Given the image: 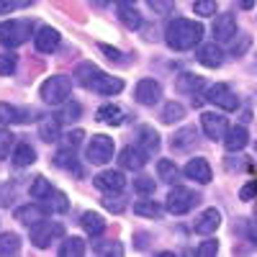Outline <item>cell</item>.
Listing matches in <instances>:
<instances>
[{"label": "cell", "instance_id": "obj_1", "mask_svg": "<svg viewBox=\"0 0 257 257\" xmlns=\"http://www.w3.org/2000/svg\"><path fill=\"white\" fill-rule=\"evenodd\" d=\"M75 77H77V82L82 85V88H88V90H93L98 95H116V93L123 90V80L121 77H113L108 72H103L100 67H95L93 62L77 64Z\"/></svg>", "mask_w": 257, "mask_h": 257}, {"label": "cell", "instance_id": "obj_2", "mask_svg": "<svg viewBox=\"0 0 257 257\" xmlns=\"http://www.w3.org/2000/svg\"><path fill=\"white\" fill-rule=\"evenodd\" d=\"M203 39V24L188 18H173L165 29V41L170 49L175 52H188Z\"/></svg>", "mask_w": 257, "mask_h": 257}, {"label": "cell", "instance_id": "obj_3", "mask_svg": "<svg viewBox=\"0 0 257 257\" xmlns=\"http://www.w3.org/2000/svg\"><path fill=\"white\" fill-rule=\"evenodd\" d=\"M39 95L49 105H62L72 95V80L67 75H52V77H47L44 82H41Z\"/></svg>", "mask_w": 257, "mask_h": 257}, {"label": "cell", "instance_id": "obj_4", "mask_svg": "<svg viewBox=\"0 0 257 257\" xmlns=\"http://www.w3.org/2000/svg\"><path fill=\"white\" fill-rule=\"evenodd\" d=\"M31 31H34V24L31 21H24V18H13V21H3L0 24V44L13 49V47H21L31 39Z\"/></svg>", "mask_w": 257, "mask_h": 257}, {"label": "cell", "instance_id": "obj_5", "mask_svg": "<svg viewBox=\"0 0 257 257\" xmlns=\"http://www.w3.org/2000/svg\"><path fill=\"white\" fill-rule=\"evenodd\" d=\"M198 201H201L198 193H193L190 188H183V185H175V188H170V193H167L165 208L170 213H175V216H183V213H188Z\"/></svg>", "mask_w": 257, "mask_h": 257}, {"label": "cell", "instance_id": "obj_6", "mask_svg": "<svg viewBox=\"0 0 257 257\" xmlns=\"http://www.w3.org/2000/svg\"><path fill=\"white\" fill-rule=\"evenodd\" d=\"M64 237V224L59 221H39L31 226V244L39 249H47L52 242Z\"/></svg>", "mask_w": 257, "mask_h": 257}, {"label": "cell", "instance_id": "obj_7", "mask_svg": "<svg viewBox=\"0 0 257 257\" xmlns=\"http://www.w3.org/2000/svg\"><path fill=\"white\" fill-rule=\"evenodd\" d=\"M113 152H116V144H113L111 137H105V134H93V139L88 142V162L90 165L111 162Z\"/></svg>", "mask_w": 257, "mask_h": 257}, {"label": "cell", "instance_id": "obj_8", "mask_svg": "<svg viewBox=\"0 0 257 257\" xmlns=\"http://www.w3.org/2000/svg\"><path fill=\"white\" fill-rule=\"evenodd\" d=\"M206 100L213 103V105H216V108H221V111H237V105H239L237 95H234L231 88H229V85H224V82L211 85L208 93H206Z\"/></svg>", "mask_w": 257, "mask_h": 257}, {"label": "cell", "instance_id": "obj_9", "mask_svg": "<svg viewBox=\"0 0 257 257\" xmlns=\"http://www.w3.org/2000/svg\"><path fill=\"white\" fill-rule=\"evenodd\" d=\"M134 98L142 105H155L162 98V85L157 80H152V77H142L137 82V88H134Z\"/></svg>", "mask_w": 257, "mask_h": 257}, {"label": "cell", "instance_id": "obj_10", "mask_svg": "<svg viewBox=\"0 0 257 257\" xmlns=\"http://www.w3.org/2000/svg\"><path fill=\"white\" fill-rule=\"evenodd\" d=\"M93 183L103 193H121L126 188V178H123V173H118V170H105V173L93 178Z\"/></svg>", "mask_w": 257, "mask_h": 257}, {"label": "cell", "instance_id": "obj_11", "mask_svg": "<svg viewBox=\"0 0 257 257\" xmlns=\"http://www.w3.org/2000/svg\"><path fill=\"white\" fill-rule=\"evenodd\" d=\"M201 126H203V134L208 139H224L226 137V118L221 113H201Z\"/></svg>", "mask_w": 257, "mask_h": 257}, {"label": "cell", "instance_id": "obj_12", "mask_svg": "<svg viewBox=\"0 0 257 257\" xmlns=\"http://www.w3.org/2000/svg\"><path fill=\"white\" fill-rule=\"evenodd\" d=\"M196 57H198V62L203 64V67H211V70H216V67L224 64V52H221V47L216 44V41H211V44H201Z\"/></svg>", "mask_w": 257, "mask_h": 257}, {"label": "cell", "instance_id": "obj_13", "mask_svg": "<svg viewBox=\"0 0 257 257\" xmlns=\"http://www.w3.org/2000/svg\"><path fill=\"white\" fill-rule=\"evenodd\" d=\"M47 213H49V211L44 208V203H29V206L16 208V221L34 226V224H39V221H44Z\"/></svg>", "mask_w": 257, "mask_h": 257}, {"label": "cell", "instance_id": "obj_14", "mask_svg": "<svg viewBox=\"0 0 257 257\" xmlns=\"http://www.w3.org/2000/svg\"><path fill=\"white\" fill-rule=\"evenodd\" d=\"M213 36L216 41H231L237 36V18L231 13H221L216 16V24H213Z\"/></svg>", "mask_w": 257, "mask_h": 257}, {"label": "cell", "instance_id": "obj_15", "mask_svg": "<svg viewBox=\"0 0 257 257\" xmlns=\"http://www.w3.org/2000/svg\"><path fill=\"white\" fill-rule=\"evenodd\" d=\"M34 44L39 52H44V54H52L57 47H59V31L52 29V26H41L34 36Z\"/></svg>", "mask_w": 257, "mask_h": 257}, {"label": "cell", "instance_id": "obj_16", "mask_svg": "<svg viewBox=\"0 0 257 257\" xmlns=\"http://www.w3.org/2000/svg\"><path fill=\"white\" fill-rule=\"evenodd\" d=\"M219 224H221V213L216 208H206L201 216L196 219L193 229H196L198 234H203V237H208V234H213V231L219 229Z\"/></svg>", "mask_w": 257, "mask_h": 257}, {"label": "cell", "instance_id": "obj_17", "mask_svg": "<svg viewBox=\"0 0 257 257\" xmlns=\"http://www.w3.org/2000/svg\"><path fill=\"white\" fill-rule=\"evenodd\" d=\"M183 173L190 178V180H196V183H201V185H206V183H211V165L203 160V157H196V160H190L188 165H185V170Z\"/></svg>", "mask_w": 257, "mask_h": 257}, {"label": "cell", "instance_id": "obj_18", "mask_svg": "<svg viewBox=\"0 0 257 257\" xmlns=\"http://www.w3.org/2000/svg\"><path fill=\"white\" fill-rule=\"evenodd\" d=\"M118 162H121L123 170H134L137 173V170H142L147 165V155L142 152L139 147H126L123 152L118 155Z\"/></svg>", "mask_w": 257, "mask_h": 257}, {"label": "cell", "instance_id": "obj_19", "mask_svg": "<svg viewBox=\"0 0 257 257\" xmlns=\"http://www.w3.org/2000/svg\"><path fill=\"white\" fill-rule=\"evenodd\" d=\"M249 144V134H247V128L244 126H234L226 132L224 137V147L229 149V152H242V149Z\"/></svg>", "mask_w": 257, "mask_h": 257}, {"label": "cell", "instance_id": "obj_20", "mask_svg": "<svg viewBox=\"0 0 257 257\" xmlns=\"http://www.w3.org/2000/svg\"><path fill=\"white\" fill-rule=\"evenodd\" d=\"M137 147L142 149L147 157H152L157 149H160V134L155 132V128H149V126H142V128H139V142H137Z\"/></svg>", "mask_w": 257, "mask_h": 257}, {"label": "cell", "instance_id": "obj_21", "mask_svg": "<svg viewBox=\"0 0 257 257\" xmlns=\"http://www.w3.org/2000/svg\"><path fill=\"white\" fill-rule=\"evenodd\" d=\"M80 224H82V229L88 231L90 237H98V234L105 231V221H103L100 213H95V211H85L82 219H80Z\"/></svg>", "mask_w": 257, "mask_h": 257}, {"label": "cell", "instance_id": "obj_22", "mask_svg": "<svg viewBox=\"0 0 257 257\" xmlns=\"http://www.w3.org/2000/svg\"><path fill=\"white\" fill-rule=\"evenodd\" d=\"M11 160H13L16 167H29V165L36 162V149L24 142V144H18V147L13 149V157H11Z\"/></svg>", "mask_w": 257, "mask_h": 257}, {"label": "cell", "instance_id": "obj_23", "mask_svg": "<svg viewBox=\"0 0 257 257\" xmlns=\"http://www.w3.org/2000/svg\"><path fill=\"white\" fill-rule=\"evenodd\" d=\"M98 121L108 123V126H121L123 123V111L118 108V105H113V103L100 105V108H98Z\"/></svg>", "mask_w": 257, "mask_h": 257}, {"label": "cell", "instance_id": "obj_24", "mask_svg": "<svg viewBox=\"0 0 257 257\" xmlns=\"http://www.w3.org/2000/svg\"><path fill=\"white\" fill-rule=\"evenodd\" d=\"M59 118H44L39 123V139L41 142H47V144H52V142H57L59 139Z\"/></svg>", "mask_w": 257, "mask_h": 257}, {"label": "cell", "instance_id": "obj_25", "mask_svg": "<svg viewBox=\"0 0 257 257\" xmlns=\"http://www.w3.org/2000/svg\"><path fill=\"white\" fill-rule=\"evenodd\" d=\"M44 208H47L49 213H64V211L70 208V201H67V196H64V193L52 190L49 196L44 198Z\"/></svg>", "mask_w": 257, "mask_h": 257}, {"label": "cell", "instance_id": "obj_26", "mask_svg": "<svg viewBox=\"0 0 257 257\" xmlns=\"http://www.w3.org/2000/svg\"><path fill=\"white\" fill-rule=\"evenodd\" d=\"M21 252V237L13 231H6L0 234V254L3 257H11V254H18Z\"/></svg>", "mask_w": 257, "mask_h": 257}, {"label": "cell", "instance_id": "obj_27", "mask_svg": "<svg viewBox=\"0 0 257 257\" xmlns=\"http://www.w3.org/2000/svg\"><path fill=\"white\" fill-rule=\"evenodd\" d=\"M59 254L62 257H82L85 254V242L82 237H67L59 247Z\"/></svg>", "mask_w": 257, "mask_h": 257}, {"label": "cell", "instance_id": "obj_28", "mask_svg": "<svg viewBox=\"0 0 257 257\" xmlns=\"http://www.w3.org/2000/svg\"><path fill=\"white\" fill-rule=\"evenodd\" d=\"M157 175H160V180H165V183H178L180 170H178V165H175L173 160H160V162H157Z\"/></svg>", "mask_w": 257, "mask_h": 257}, {"label": "cell", "instance_id": "obj_29", "mask_svg": "<svg viewBox=\"0 0 257 257\" xmlns=\"http://www.w3.org/2000/svg\"><path fill=\"white\" fill-rule=\"evenodd\" d=\"M134 213L147 216V219H160L162 216V206L157 201H137L134 203Z\"/></svg>", "mask_w": 257, "mask_h": 257}, {"label": "cell", "instance_id": "obj_30", "mask_svg": "<svg viewBox=\"0 0 257 257\" xmlns=\"http://www.w3.org/2000/svg\"><path fill=\"white\" fill-rule=\"evenodd\" d=\"M21 121H26V118H24V113H21L16 105H11V103H0V126L21 123Z\"/></svg>", "mask_w": 257, "mask_h": 257}, {"label": "cell", "instance_id": "obj_31", "mask_svg": "<svg viewBox=\"0 0 257 257\" xmlns=\"http://www.w3.org/2000/svg\"><path fill=\"white\" fill-rule=\"evenodd\" d=\"M52 190H54L52 183H49L47 178H41V175L34 178V183H31V188H29V193H31V198H34V201H44Z\"/></svg>", "mask_w": 257, "mask_h": 257}, {"label": "cell", "instance_id": "obj_32", "mask_svg": "<svg viewBox=\"0 0 257 257\" xmlns=\"http://www.w3.org/2000/svg\"><path fill=\"white\" fill-rule=\"evenodd\" d=\"M118 21H121L126 29H132V31L142 26V16H139L132 6H121V11H118Z\"/></svg>", "mask_w": 257, "mask_h": 257}, {"label": "cell", "instance_id": "obj_33", "mask_svg": "<svg viewBox=\"0 0 257 257\" xmlns=\"http://www.w3.org/2000/svg\"><path fill=\"white\" fill-rule=\"evenodd\" d=\"M180 118H185V108H183L180 103L170 100L165 108H162V121H165V123H175V121H180Z\"/></svg>", "mask_w": 257, "mask_h": 257}, {"label": "cell", "instance_id": "obj_34", "mask_svg": "<svg viewBox=\"0 0 257 257\" xmlns=\"http://www.w3.org/2000/svg\"><path fill=\"white\" fill-rule=\"evenodd\" d=\"M203 85V80L198 77V75H180L178 77V90L180 93H193L196 95V90Z\"/></svg>", "mask_w": 257, "mask_h": 257}, {"label": "cell", "instance_id": "obj_35", "mask_svg": "<svg viewBox=\"0 0 257 257\" xmlns=\"http://www.w3.org/2000/svg\"><path fill=\"white\" fill-rule=\"evenodd\" d=\"M13 139H16V137L8 132V128H3V126H0V160H6V157L11 155Z\"/></svg>", "mask_w": 257, "mask_h": 257}, {"label": "cell", "instance_id": "obj_36", "mask_svg": "<svg viewBox=\"0 0 257 257\" xmlns=\"http://www.w3.org/2000/svg\"><path fill=\"white\" fill-rule=\"evenodd\" d=\"M16 64H18L16 54H11V52L0 54V75H13L16 72Z\"/></svg>", "mask_w": 257, "mask_h": 257}, {"label": "cell", "instance_id": "obj_37", "mask_svg": "<svg viewBox=\"0 0 257 257\" xmlns=\"http://www.w3.org/2000/svg\"><path fill=\"white\" fill-rule=\"evenodd\" d=\"M193 11H196V16H213L216 13V0H196Z\"/></svg>", "mask_w": 257, "mask_h": 257}, {"label": "cell", "instance_id": "obj_38", "mask_svg": "<svg viewBox=\"0 0 257 257\" xmlns=\"http://www.w3.org/2000/svg\"><path fill=\"white\" fill-rule=\"evenodd\" d=\"M95 252L98 254H116V257H121L123 254V247L118 242H98L95 244Z\"/></svg>", "mask_w": 257, "mask_h": 257}, {"label": "cell", "instance_id": "obj_39", "mask_svg": "<svg viewBox=\"0 0 257 257\" xmlns=\"http://www.w3.org/2000/svg\"><path fill=\"white\" fill-rule=\"evenodd\" d=\"M134 190L142 196H152L155 193V178H137L134 180Z\"/></svg>", "mask_w": 257, "mask_h": 257}, {"label": "cell", "instance_id": "obj_40", "mask_svg": "<svg viewBox=\"0 0 257 257\" xmlns=\"http://www.w3.org/2000/svg\"><path fill=\"white\" fill-rule=\"evenodd\" d=\"M190 137H196V128H183L180 134H175V139H173V147H175V149H185V147L193 142Z\"/></svg>", "mask_w": 257, "mask_h": 257}, {"label": "cell", "instance_id": "obj_41", "mask_svg": "<svg viewBox=\"0 0 257 257\" xmlns=\"http://www.w3.org/2000/svg\"><path fill=\"white\" fill-rule=\"evenodd\" d=\"M149 8H152L155 13L167 16V13H173V8H175V0H149Z\"/></svg>", "mask_w": 257, "mask_h": 257}, {"label": "cell", "instance_id": "obj_42", "mask_svg": "<svg viewBox=\"0 0 257 257\" xmlns=\"http://www.w3.org/2000/svg\"><path fill=\"white\" fill-rule=\"evenodd\" d=\"M82 139H85V132H82V128H75V132L64 134V149H75Z\"/></svg>", "mask_w": 257, "mask_h": 257}, {"label": "cell", "instance_id": "obj_43", "mask_svg": "<svg viewBox=\"0 0 257 257\" xmlns=\"http://www.w3.org/2000/svg\"><path fill=\"white\" fill-rule=\"evenodd\" d=\"M80 103H67V105H64V108H62V116H59V121H75L77 116H80Z\"/></svg>", "mask_w": 257, "mask_h": 257}, {"label": "cell", "instance_id": "obj_44", "mask_svg": "<svg viewBox=\"0 0 257 257\" xmlns=\"http://www.w3.org/2000/svg\"><path fill=\"white\" fill-rule=\"evenodd\" d=\"M103 206L108 211H113V213H123V208H126V203L121 198H113V193H108V196L103 198Z\"/></svg>", "mask_w": 257, "mask_h": 257}, {"label": "cell", "instance_id": "obj_45", "mask_svg": "<svg viewBox=\"0 0 257 257\" xmlns=\"http://www.w3.org/2000/svg\"><path fill=\"white\" fill-rule=\"evenodd\" d=\"M219 252V242L216 239H206V242H201V247H198V254L201 257H213Z\"/></svg>", "mask_w": 257, "mask_h": 257}, {"label": "cell", "instance_id": "obj_46", "mask_svg": "<svg viewBox=\"0 0 257 257\" xmlns=\"http://www.w3.org/2000/svg\"><path fill=\"white\" fill-rule=\"evenodd\" d=\"M239 198H242V201H252V198H257V180L247 183V185L239 190Z\"/></svg>", "mask_w": 257, "mask_h": 257}, {"label": "cell", "instance_id": "obj_47", "mask_svg": "<svg viewBox=\"0 0 257 257\" xmlns=\"http://www.w3.org/2000/svg\"><path fill=\"white\" fill-rule=\"evenodd\" d=\"M100 52H105V54H108V59H118V62H121V57H123L118 49H111L108 44H100Z\"/></svg>", "mask_w": 257, "mask_h": 257}, {"label": "cell", "instance_id": "obj_48", "mask_svg": "<svg viewBox=\"0 0 257 257\" xmlns=\"http://www.w3.org/2000/svg\"><path fill=\"white\" fill-rule=\"evenodd\" d=\"M247 237H249V242L257 247V221H249V224H247Z\"/></svg>", "mask_w": 257, "mask_h": 257}, {"label": "cell", "instance_id": "obj_49", "mask_svg": "<svg viewBox=\"0 0 257 257\" xmlns=\"http://www.w3.org/2000/svg\"><path fill=\"white\" fill-rule=\"evenodd\" d=\"M16 8V0H0V16H6Z\"/></svg>", "mask_w": 257, "mask_h": 257}, {"label": "cell", "instance_id": "obj_50", "mask_svg": "<svg viewBox=\"0 0 257 257\" xmlns=\"http://www.w3.org/2000/svg\"><path fill=\"white\" fill-rule=\"evenodd\" d=\"M239 3V8H244V11H252L254 8V0H237Z\"/></svg>", "mask_w": 257, "mask_h": 257}, {"label": "cell", "instance_id": "obj_51", "mask_svg": "<svg viewBox=\"0 0 257 257\" xmlns=\"http://www.w3.org/2000/svg\"><path fill=\"white\" fill-rule=\"evenodd\" d=\"M113 3H118V6H134L137 0H113Z\"/></svg>", "mask_w": 257, "mask_h": 257}, {"label": "cell", "instance_id": "obj_52", "mask_svg": "<svg viewBox=\"0 0 257 257\" xmlns=\"http://www.w3.org/2000/svg\"><path fill=\"white\" fill-rule=\"evenodd\" d=\"M95 3H98V6H103V3H105V0H95Z\"/></svg>", "mask_w": 257, "mask_h": 257}]
</instances>
